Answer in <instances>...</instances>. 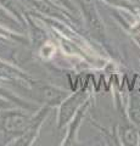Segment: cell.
Here are the masks:
<instances>
[{
	"label": "cell",
	"instance_id": "1",
	"mask_svg": "<svg viewBox=\"0 0 140 146\" xmlns=\"http://www.w3.org/2000/svg\"><path fill=\"white\" fill-rule=\"evenodd\" d=\"M31 125L29 119L20 113H11L4 119V129L7 133H22Z\"/></svg>",
	"mask_w": 140,
	"mask_h": 146
},
{
	"label": "cell",
	"instance_id": "2",
	"mask_svg": "<svg viewBox=\"0 0 140 146\" xmlns=\"http://www.w3.org/2000/svg\"><path fill=\"white\" fill-rule=\"evenodd\" d=\"M84 96H85L84 91H79L78 94H76L74 96H72L66 102H64L62 108H61V115H60V124H65L70 119L71 116L73 115V112L76 111V108L83 101Z\"/></svg>",
	"mask_w": 140,
	"mask_h": 146
},
{
	"label": "cell",
	"instance_id": "3",
	"mask_svg": "<svg viewBox=\"0 0 140 146\" xmlns=\"http://www.w3.org/2000/svg\"><path fill=\"white\" fill-rule=\"evenodd\" d=\"M38 95L42 101H46L49 104H58L65 98L64 91L54 86H40Z\"/></svg>",
	"mask_w": 140,
	"mask_h": 146
},
{
	"label": "cell",
	"instance_id": "4",
	"mask_svg": "<svg viewBox=\"0 0 140 146\" xmlns=\"http://www.w3.org/2000/svg\"><path fill=\"white\" fill-rule=\"evenodd\" d=\"M82 6L84 7V11L87 13V17L89 20V23L90 26L93 27L95 31H100L101 29V23H100V20H99V16L94 9L93 4L90 0H82Z\"/></svg>",
	"mask_w": 140,
	"mask_h": 146
},
{
	"label": "cell",
	"instance_id": "5",
	"mask_svg": "<svg viewBox=\"0 0 140 146\" xmlns=\"http://www.w3.org/2000/svg\"><path fill=\"white\" fill-rule=\"evenodd\" d=\"M123 140L127 145H138L139 135L138 131L132 127H127L123 130Z\"/></svg>",
	"mask_w": 140,
	"mask_h": 146
},
{
	"label": "cell",
	"instance_id": "6",
	"mask_svg": "<svg viewBox=\"0 0 140 146\" xmlns=\"http://www.w3.org/2000/svg\"><path fill=\"white\" fill-rule=\"evenodd\" d=\"M130 116L133 121L140 125V98L134 96L132 99V106H130Z\"/></svg>",
	"mask_w": 140,
	"mask_h": 146
},
{
	"label": "cell",
	"instance_id": "7",
	"mask_svg": "<svg viewBox=\"0 0 140 146\" xmlns=\"http://www.w3.org/2000/svg\"><path fill=\"white\" fill-rule=\"evenodd\" d=\"M61 1H65V3H66V0H61Z\"/></svg>",
	"mask_w": 140,
	"mask_h": 146
}]
</instances>
